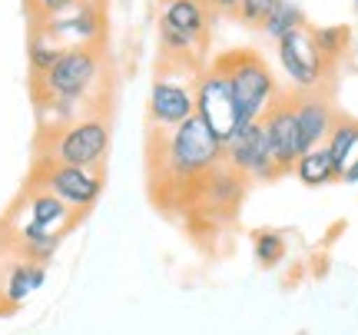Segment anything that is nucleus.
Instances as JSON below:
<instances>
[{
  "instance_id": "17",
  "label": "nucleus",
  "mask_w": 358,
  "mask_h": 335,
  "mask_svg": "<svg viewBox=\"0 0 358 335\" xmlns=\"http://www.w3.org/2000/svg\"><path fill=\"white\" fill-rule=\"evenodd\" d=\"M292 173L299 176L302 186H308V190H319V186H329V183L338 180V169H335V163H332V153H329L325 146L306 150V153L295 159Z\"/></svg>"
},
{
  "instance_id": "5",
  "label": "nucleus",
  "mask_w": 358,
  "mask_h": 335,
  "mask_svg": "<svg viewBox=\"0 0 358 335\" xmlns=\"http://www.w3.org/2000/svg\"><path fill=\"white\" fill-rule=\"evenodd\" d=\"M103 73V57L96 47H66L60 60L37 77L40 100H64V104H83L90 90L96 87Z\"/></svg>"
},
{
  "instance_id": "12",
  "label": "nucleus",
  "mask_w": 358,
  "mask_h": 335,
  "mask_svg": "<svg viewBox=\"0 0 358 335\" xmlns=\"http://www.w3.org/2000/svg\"><path fill=\"white\" fill-rule=\"evenodd\" d=\"M262 129H266L268 150L275 156L282 173H292L295 159L306 153L302 150V136H299V123H295V110H292V97L282 93V100L266 116H262Z\"/></svg>"
},
{
  "instance_id": "2",
  "label": "nucleus",
  "mask_w": 358,
  "mask_h": 335,
  "mask_svg": "<svg viewBox=\"0 0 358 335\" xmlns=\"http://www.w3.org/2000/svg\"><path fill=\"white\" fill-rule=\"evenodd\" d=\"M213 64L229 80L239 113H243V123H259L282 100L279 80L256 50H226L219 53Z\"/></svg>"
},
{
  "instance_id": "23",
  "label": "nucleus",
  "mask_w": 358,
  "mask_h": 335,
  "mask_svg": "<svg viewBox=\"0 0 358 335\" xmlns=\"http://www.w3.org/2000/svg\"><path fill=\"white\" fill-rule=\"evenodd\" d=\"M20 249H24V259H34V262H43L53 259V252L60 249V232H43V236H24L20 239Z\"/></svg>"
},
{
  "instance_id": "20",
  "label": "nucleus",
  "mask_w": 358,
  "mask_h": 335,
  "mask_svg": "<svg viewBox=\"0 0 358 335\" xmlns=\"http://www.w3.org/2000/svg\"><path fill=\"white\" fill-rule=\"evenodd\" d=\"M299 27H306V13H302V7L292 3V0H279L275 10L268 13L266 24L259 27V30H266V37H272V40H282L285 34H292V30H299Z\"/></svg>"
},
{
  "instance_id": "3",
  "label": "nucleus",
  "mask_w": 358,
  "mask_h": 335,
  "mask_svg": "<svg viewBox=\"0 0 358 335\" xmlns=\"http://www.w3.org/2000/svg\"><path fill=\"white\" fill-rule=\"evenodd\" d=\"M110 143H113V133H110L106 116H100V113L80 116L73 123L47 133L43 163H66V166L100 169L106 163Z\"/></svg>"
},
{
  "instance_id": "15",
  "label": "nucleus",
  "mask_w": 358,
  "mask_h": 335,
  "mask_svg": "<svg viewBox=\"0 0 358 335\" xmlns=\"http://www.w3.org/2000/svg\"><path fill=\"white\" fill-rule=\"evenodd\" d=\"M73 222V213L57 199L53 193L34 186V193L27 196V220L20 222V239L24 236H43V232H60Z\"/></svg>"
},
{
  "instance_id": "18",
  "label": "nucleus",
  "mask_w": 358,
  "mask_h": 335,
  "mask_svg": "<svg viewBox=\"0 0 358 335\" xmlns=\"http://www.w3.org/2000/svg\"><path fill=\"white\" fill-rule=\"evenodd\" d=\"M325 150L332 153V163L342 176V169L358 156V120H335L332 133L325 140Z\"/></svg>"
},
{
  "instance_id": "19",
  "label": "nucleus",
  "mask_w": 358,
  "mask_h": 335,
  "mask_svg": "<svg viewBox=\"0 0 358 335\" xmlns=\"http://www.w3.org/2000/svg\"><path fill=\"white\" fill-rule=\"evenodd\" d=\"M66 47L64 43H57V40L47 34V30H34V37H30V73H34V80L37 77H43L47 70H50L57 60H60V53H64Z\"/></svg>"
},
{
  "instance_id": "16",
  "label": "nucleus",
  "mask_w": 358,
  "mask_h": 335,
  "mask_svg": "<svg viewBox=\"0 0 358 335\" xmlns=\"http://www.w3.org/2000/svg\"><path fill=\"white\" fill-rule=\"evenodd\" d=\"M43 283H47V266H43V262L17 259L10 269L3 272V302H7V309L24 306Z\"/></svg>"
},
{
  "instance_id": "29",
  "label": "nucleus",
  "mask_w": 358,
  "mask_h": 335,
  "mask_svg": "<svg viewBox=\"0 0 358 335\" xmlns=\"http://www.w3.org/2000/svg\"><path fill=\"white\" fill-rule=\"evenodd\" d=\"M355 10H358V0H355Z\"/></svg>"
},
{
  "instance_id": "22",
  "label": "nucleus",
  "mask_w": 358,
  "mask_h": 335,
  "mask_svg": "<svg viewBox=\"0 0 358 335\" xmlns=\"http://www.w3.org/2000/svg\"><path fill=\"white\" fill-rule=\"evenodd\" d=\"M252 252H256V262L262 269H275L285 252H289V245H285V236L275 229H259L252 236Z\"/></svg>"
},
{
  "instance_id": "11",
  "label": "nucleus",
  "mask_w": 358,
  "mask_h": 335,
  "mask_svg": "<svg viewBox=\"0 0 358 335\" xmlns=\"http://www.w3.org/2000/svg\"><path fill=\"white\" fill-rule=\"evenodd\" d=\"M249 193V180L239 176L236 169L222 159L216 166L206 173L203 180L192 186L189 193V203H196L199 209L206 213H216V216H229L232 209L243 203V196Z\"/></svg>"
},
{
  "instance_id": "25",
  "label": "nucleus",
  "mask_w": 358,
  "mask_h": 335,
  "mask_svg": "<svg viewBox=\"0 0 358 335\" xmlns=\"http://www.w3.org/2000/svg\"><path fill=\"white\" fill-rule=\"evenodd\" d=\"M73 3H80V0H27V7H30V13H34L37 24L50 20V17H60V13L70 10Z\"/></svg>"
},
{
  "instance_id": "27",
  "label": "nucleus",
  "mask_w": 358,
  "mask_h": 335,
  "mask_svg": "<svg viewBox=\"0 0 358 335\" xmlns=\"http://www.w3.org/2000/svg\"><path fill=\"white\" fill-rule=\"evenodd\" d=\"M342 183H348V186H358V156L348 163L345 169H342V176H338Z\"/></svg>"
},
{
  "instance_id": "24",
  "label": "nucleus",
  "mask_w": 358,
  "mask_h": 335,
  "mask_svg": "<svg viewBox=\"0 0 358 335\" xmlns=\"http://www.w3.org/2000/svg\"><path fill=\"white\" fill-rule=\"evenodd\" d=\"M275 3H279V0H239V7H236L232 17L243 27H252V30H256V27L266 24V17L275 10Z\"/></svg>"
},
{
  "instance_id": "10",
  "label": "nucleus",
  "mask_w": 358,
  "mask_h": 335,
  "mask_svg": "<svg viewBox=\"0 0 358 335\" xmlns=\"http://www.w3.org/2000/svg\"><path fill=\"white\" fill-rule=\"evenodd\" d=\"M222 159L229 163L239 176L252 183H272L275 176H282L275 156L268 150L266 129H262V120L259 123H243L239 133L232 136L229 143H222Z\"/></svg>"
},
{
  "instance_id": "7",
  "label": "nucleus",
  "mask_w": 358,
  "mask_h": 335,
  "mask_svg": "<svg viewBox=\"0 0 358 335\" xmlns=\"http://www.w3.org/2000/svg\"><path fill=\"white\" fill-rule=\"evenodd\" d=\"M192 77L196 73H176V70L156 73L153 87H150V100H146V120H150V129H153L156 136L173 133L189 116H196Z\"/></svg>"
},
{
  "instance_id": "26",
  "label": "nucleus",
  "mask_w": 358,
  "mask_h": 335,
  "mask_svg": "<svg viewBox=\"0 0 358 335\" xmlns=\"http://www.w3.org/2000/svg\"><path fill=\"white\" fill-rule=\"evenodd\" d=\"M206 7L213 13H222V17H232L236 7H239V0H206Z\"/></svg>"
},
{
  "instance_id": "28",
  "label": "nucleus",
  "mask_w": 358,
  "mask_h": 335,
  "mask_svg": "<svg viewBox=\"0 0 358 335\" xmlns=\"http://www.w3.org/2000/svg\"><path fill=\"white\" fill-rule=\"evenodd\" d=\"M7 309V302H3V276H0V312Z\"/></svg>"
},
{
  "instance_id": "13",
  "label": "nucleus",
  "mask_w": 358,
  "mask_h": 335,
  "mask_svg": "<svg viewBox=\"0 0 358 335\" xmlns=\"http://www.w3.org/2000/svg\"><path fill=\"white\" fill-rule=\"evenodd\" d=\"M40 30H47L57 43H64V47H96V40H100V10L96 7H87L83 0L73 3L70 10H64L60 17H50V20H43L37 24Z\"/></svg>"
},
{
  "instance_id": "21",
  "label": "nucleus",
  "mask_w": 358,
  "mask_h": 335,
  "mask_svg": "<svg viewBox=\"0 0 358 335\" xmlns=\"http://www.w3.org/2000/svg\"><path fill=\"white\" fill-rule=\"evenodd\" d=\"M312 40H315L319 53L329 64H338V60L345 57L348 43H352V30L342 24L338 27H312Z\"/></svg>"
},
{
  "instance_id": "4",
  "label": "nucleus",
  "mask_w": 358,
  "mask_h": 335,
  "mask_svg": "<svg viewBox=\"0 0 358 335\" xmlns=\"http://www.w3.org/2000/svg\"><path fill=\"white\" fill-rule=\"evenodd\" d=\"M209 7L206 0H163L159 3V47L173 64L189 66V60L209 40Z\"/></svg>"
},
{
  "instance_id": "14",
  "label": "nucleus",
  "mask_w": 358,
  "mask_h": 335,
  "mask_svg": "<svg viewBox=\"0 0 358 335\" xmlns=\"http://www.w3.org/2000/svg\"><path fill=\"white\" fill-rule=\"evenodd\" d=\"M292 97V110H295V123H299V136H302V150L312 146H325L329 133L335 127V110L332 104L322 97V93H289Z\"/></svg>"
},
{
  "instance_id": "1",
  "label": "nucleus",
  "mask_w": 358,
  "mask_h": 335,
  "mask_svg": "<svg viewBox=\"0 0 358 335\" xmlns=\"http://www.w3.org/2000/svg\"><path fill=\"white\" fill-rule=\"evenodd\" d=\"M222 163V143L213 129L203 123V116H189L173 133H163L153 150L156 190L189 196L192 186L203 180L209 169Z\"/></svg>"
},
{
  "instance_id": "6",
  "label": "nucleus",
  "mask_w": 358,
  "mask_h": 335,
  "mask_svg": "<svg viewBox=\"0 0 358 335\" xmlns=\"http://www.w3.org/2000/svg\"><path fill=\"white\" fill-rule=\"evenodd\" d=\"M192 93H196V116H203V123L216 133L219 143H229L243 127V113L226 73L216 64H206L192 77Z\"/></svg>"
},
{
  "instance_id": "9",
  "label": "nucleus",
  "mask_w": 358,
  "mask_h": 335,
  "mask_svg": "<svg viewBox=\"0 0 358 335\" xmlns=\"http://www.w3.org/2000/svg\"><path fill=\"white\" fill-rule=\"evenodd\" d=\"M275 47H279L282 73L292 80V87H299V93H319L322 83L329 80L332 64L315 47L312 27H299L292 34H285L282 40H275Z\"/></svg>"
},
{
  "instance_id": "8",
  "label": "nucleus",
  "mask_w": 358,
  "mask_h": 335,
  "mask_svg": "<svg viewBox=\"0 0 358 335\" xmlns=\"http://www.w3.org/2000/svg\"><path fill=\"white\" fill-rule=\"evenodd\" d=\"M37 186L53 193L73 216L90 213L103 196V173L87 166H66V163H43L37 169Z\"/></svg>"
}]
</instances>
